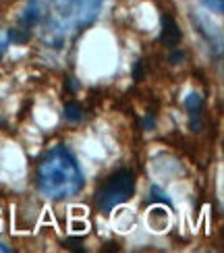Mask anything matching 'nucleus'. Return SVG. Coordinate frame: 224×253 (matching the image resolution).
Returning a JSON list of instances; mask_svg holds the SVG:
<instances>
[{
  "instance_id": "7",
  "label": "nucleus",
  "mask_w": 224,
  "mask_h": 253,
  "mask_svg": "<svg viewBox=\"0 0 224 253\" xmlns=\"http://www.w3.org/2000/svg\"><path fill=\"white\" fill-rule=\"evenodd\" d=\"M199 2L204 4L208 10H212V13H216V15L224 13V0H199Z\"/></svg>"
},
{
  "instance_id": "12",
  "label": "nucleus",
  "mask_w": 224,
  "mask_h": 253,
  "mask_svg": "<svg viewBox=\"0 0 224 253\" xmlns=\"http://www.w3.org/2000/svg\"><path fill=\"white\" fill-rule=\"evenodd\" d=\"M0 251H2V253H8V251H10V249H8V247H6V245H4V243H0Z\"/></svg>"
},
{
  "instance_id": "10",
  "label": "nucleus",
  "mask_w": 224,
  "mask_h": 253,
  "mask_svg": "<svg viewBox=\"0 0 224 253\" xmlns=\"http://www.w3.org/2000/svg\"><path fill=\"white\" fill-rule=\"evenodd\" d=\"M6 48H8V36H4V34H0V56L6 52Z\"/></svg>"
},
{
  "instance_id": "6",
  "label": "nucleus",
  "mask_w": 224,
  "mask_h": 253,
  "mask_svg": "<svg viewBox=\"0 0 224 253\" xmlns=\"http://www.w3.org/2000/svg\"><path fill=\"white\" fill-rule=\"evenodd\" d=\"M62 114L69 123H81L85 119V108L79 102H67L65 108H62Z\"/></svg>"
},
{
  "instance_id": "4",
  "label": "nucleus",
  "mask_w": 224,
  "mask_h": 253,
  "mask_svg": "<svg viewBox=\"0 0 224 253\" xmlns=\"http://www.w3.org/2000/svg\"><path fill=\"white\" fill-rule=\"evenodd\" d=\"M185 108L189 110L191 131H199L201 129V108H204V100H201L199 93H189L185 98Z\"/></svg>"
},
{
  "instance_id": "8",
  "label": "nucleus",
  "mask_w": 224,
  "mask_h": 253,
  "mask_svg": "<svg viewBox=\"0 0 224 253\" xmlns=\"http://www.w3.org/2000/svg\"><path fill=\"white\" fill-rule=\"evenodd\" d=\"M152 193H154V199H158V202H164V204H168V206H170V199L166 197V193L160 191L158 187H154V189H152Z\"/></svg>"
},
{
  "instance_id": "2",
  "label": "nucleus",
  "mask_w": 224,
  "mask_h": 253,
  "mask_svg": "<svg viewBox=\"0 0 224 253\" xmlns=\"http://www.w3.org/2000/svg\"><path fill=\"white\" fill-rule=\"evenodd\" d=\"M106 0H54V15L50 17V34L62 42L69 31L83 29L100 13Z\"/></svg>"
},
{
  "instance_id": "11",
  "label": "nucleus",
  "mask_w": 224,
  "mask_h": 253,
  "mask_svg": "<svg viewBox=\"0 0 224 253\" xmlns=\"http://www.w3.org/2000/svg\"><path fill=\"white\" fill-rule=\"evenodd\" d=\"M141 75H143L141 62H137V67H135V81H141Z\"/></svg>"
},
{
  "instance_id": "3",
  "label": "nucleus",
  "mask_w": 224,
  "mask_h": 253,
  "mask_svg": "<svg viewBox=\"0 0 224 253\" xmlns=\"http://www.w3.org/2000/svg\"><path fill=\"white\" fill-rule=\"evenodd\" d=\"M135 193V172L129 168H121V170L112 172L102 187L95 193V204L104 214L112 212L114 208L123 206L125 202H129Z\"/></svg>"
},
{
  "instance_id": "1",
  "label": "nucleus",
  "mask_w": 224,
  "mask_h": 253,
  "mask_svg": "<svg viewBox=\"0 0 224 253\" xmlns=\"http://www.w3.org/2000/svg\"><path fill=\"white\" fill-rule=\"evenodd\" d=\"M85 185L81 166L65 145H54L40 160L38 187L50 199H67L77 195Z\"/></svg>"
},
{
  "instance_id": "9",
  "label": "nucleus",
  "mask_w": 224,
  "mask_h": 253,
  "mask_svg": "<svg viewBox=\"0 0 224 253\" xmlns=\"http://www.w3.org/2000/svg\"><path fill=\"white\" fill-rule=\"evenodd\" d=\"M65 245H67L69 249H77V251H83V247H81V239H67V241H65Z\"/></svg>"
},
{
  "instance_id": "5",
  "label": "nucleus",
  "mask_w": 224,
  "mask_h": 253,
  "mask_svg": "<svg viewBox=\"0 0 224 253\" xmlns=\"http://www.w3.org/2000/svg\"><path fill=\"white\" fill-rule=\"evenodd\" d=\"M180 40H183V34H180L177 21L170 15H162V42L168 48H177Z\"/></svg>"
}]
</instances>
